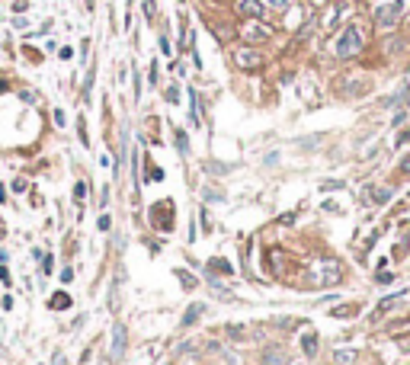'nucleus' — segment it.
<instances>
[{"label":"nucleus","mask_w":410,"mask_h":365,"mask_svg":"<svg viewBox=\"0 0 410 365\" xmlns=\"http://www.w3.org/2000/svg\"><path fill=\"white\" fill-rule=\"evenodd\" d=\"M177 147H179V154H186V151H189V141H186V135H183L179 128H177Z\"/></svg>","instance_id":"16"},{"label":"nucleus","mask_w":410,"mask_h":365,"mask_svg":"<svg viewBox=\"0 0 410 365\" xmlns=\"http://www.w3.org/2000/svg\"><path fill=\"white\" fill-rule=\"evenodd\" d=\"M237 13L247 19H260L263 16V3L260 0H237Z\"/></svg>","instance_id":"6"},{"label":"nucleus","mask_w":410,"mask_h":365,"mask_svg":"<svg viewBox=\"0 0 410 365\" xmlns=\"http://www.w3.org/2000/svg\"><path fill=\"white\" fill-rule=\"evenodd\" d=\"M240 36L247 38V42H266V38L272 36V29L266 23H260V19H247L244 29H240Z\"/></svg>","instance_id":"4"},{"label":"nucleus","mask_w":410,"mask_h":365,"mask_svg":"<svg viewBox=\"0 0 410 365\" xmlns=\"http://www.w3.org/2000/svg\"><path fill=\"white\" fill-rule=\"evenodd\" d=\"M122 346H125V327H122V324H116V349H112V359L122 356Z\"/></svg>","instance_id":"11"},{"label":"nucleus","mask_w":410,"mask_h":365,"mask_svg":"<svg viewBox=\"0 0 410 365\" xmlns=\"http://www.w3.org/2000/svg\"><path fill=\"white\" fill-rule=\"evenodd\" d=\"M404 10H407V0H385V3L375 10V26H378V29H394L397 19L404 16Z\"/></svg>","instance_id":"3"},{"label":"nucleus","mask_w":410,"mask_h":365,"mask_svg":"<svg viewBox=\"0 0 410 365\" xmlns=\"http://www.w3.org/2000/svg\"><path fill=\"white\" fill-rule=\"evenodd\" d=\"M365 45V36L359 26H346V29L340 32V38H337V45H333V52H337V58H353V55H359Z\"/></svg>","instance_id":"2"},{"label":"nucleus","mask_w":410,"mask_h":365,"mask_svg":"<svg viewBox=\"0 0 410 365\" xmlns=\"http://www.w3.org/2000/svg\"><path fill=\"white\" fill-rule=\"evenodd\" d=\"M343 182H337V180H327V182H321V189L324 192H333V189H340Z\"/></svg>","instance_id":"18"},{"label":"nucleus","mask_w":410,"mask_h":365,"mask_svg":"<svg viewBox=\"0 0 410 365\" xmlns=\"http://www.w3.org/2000/svg\"><path fill=\"white\" fill-rule=\"evenodd\" d=\"M205 311V304H189V311H186V317H183V327H189V324H196V320H199V314Z\"/></svg>","instance_id":"9"},{"label":"nucleus","mask_w":410,"mask_h":365,"mask_svg":"<svg viewBox=\"0 0 410 365\" xmlns=\"http://www.w3.org/2000/svg\"><path fill=\"white\" fill-rule=\"evenodd\" d=\"M369 199L372 202H388V199H391V189H375V192L369 189Z\"/></svg>","instance_id":"15"},{"label":"nucleus","mask_w":410,"mask_h":365,"mask_svg":"<svg viewBox=\"0 0 410 365\" xmlns=\"http://www.w3.org/2000/svg\"><path fill=\"white\" fill-rule=\"evenodd\" d=\"M234 64H237L240 71H256L263 64V58H260V52H253V48H237V52H234Z\"/></svg>","instance_id":"5"},{"label":"nucleus","mask_w":410,"mask_h":365,"mask_svg":"<svg viewBox=\"0 0 410 365\" xmlns=\"http://www.w3.org/2000/svg\"><path fill=\"white\" fill-rule=\"evenodd\" d=\"M340 279H343V266L337 263V259H318V263L311 266V273H308V282L314 285V289L337 285Z\"/></svg>","instance_id":"1"},{"label":"nucleus","mask_w":410,"mask_h":365,"mask_svg":"<svg viewBox=\"0 0 410 365\" xmlns=\"http://www.w3.org/2000/svg\"><path fill=\"white\" fill-rule=\"evenodd\" d=\"M48 304H52V308H58V311H64V308H71V298H68V295H64V292H61V295H54V298H52V301H48Z\"/></svg>","instance_id":"14"},{"label":"nucleus","mask_w":410,"mask_h":365,"mask_svg":"<svg viewBox=\"0 0 410 365\" xmlns=\"http://www.w3.org/2000/svg\"><path fill=\"white\" fill-rule=\"evenodd\" d=\"M401 298H404V292H397V295H388V298H381V301H378V308H375V314H372V317H381L385 311L397 308V301H401Z\"/></svg>","instance_id":"7"},{"label":"nucleus","mask_w":410,"mask_h":365,"mask_svg":"<svg viewBox=\"0 0 410 365\" xmlns=\"http://www.w3.org/2000/svg\"><path fill=\"white\" fill-rule=\"evenodd\" d=\"M74 196H77V199H84V196H87V182H77V189H74Z\"/></svg>","instance_id":"19"},{"label":"nucleus","mask_w":410,"mask_h":365,"mask_svg":"<svg viewBox=\"0 0 410 365\" xmlns=\"http://www.w3.org/2000/svg\"><path fill=\"white\" fill-rule=\"evenodd\" d=\"M302 349H304V356H314V352H318V336H314V333H304L302 336Z\"/></svg>","instance_id":"10"},{"label":"nucleus","mask_w":410,"mask_h":365,"mask_svg":"<svg viewBox=\"0 0 410 365\" xmlns=\"http://www.w3.org/2000/svg\"><path fill=\"white\" fill-rule=\"evenodd\" d=\"M177 279L183 282V289H186V292H189V289H196V279H193L189 273H186V269H177Z\"/></svg>","instance_id":"13"},{"label":"nucleus","mask_w":410,"mask_h":365,"mask_svg":"<svg viewBox=\"0 0 410 365\" xmlns=\"http://www.w3.org/2000/svg\"><path fill=\"white\" fill-rule=\"evenodd\" d=\"M401 170H404V173H410V157L404 160V167H401Z\"/></svg>","instance_id":"21"},{"label":"nucleus","mask_w":410,"mask_h":365,"mask_svg":"<svg viewBox=\"0 0 410 365\" xmlns=\"http://www.w3.org/2000/svg\"><path fill=\"white\" fill-rule=\"evenodd\" d=\"M209 269H215V273H234V266L228 263V259H221V256L209 259Z\"/></svg>","instance_id":"12"},{"label":"nucleus","mask_w":410,"mask_h":365,"mask_svg":"<svg viewBox=\"0 0 410 365\" xmlns=\"http://www.w3.org/2000/svg\"><path fill=\"white\" fill-rule=\"evenodd\" d=\"M269 7H276V10H285V7H288V0H269Z\"/></svg>","instance_id":"20"},{"label":"nucleus","mask_w":410,"mask_h":365,"mask_svg":"<svg viewBox=\"0 0 410 365\" xmlns=\"http://www.w3.org/2000/svg\"><path fill=\"white\" fill-rule=\"evenodd\" d=\"M279 362H282V356H279V352H276V349H272V352H266V359H263V365H279Z\"/></svg>","instance_id":"17"},{"label":"nucleus","mask_w":410,"mask_h":365,"mask_svg":"<svg viewBox=\"0 0 410 365\" xmlns=\"http://www.w3.org/2000/svg\"><path fill=\"white\" fill-rule=\"evenodd\" d=\"M356 359H359L356 349H337L333 352V362L337 365H356Z\"/></svg>","instance_id":"8"}]
</instances>
